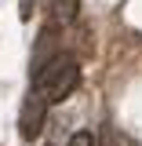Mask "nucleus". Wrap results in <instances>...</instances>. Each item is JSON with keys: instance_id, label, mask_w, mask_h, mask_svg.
<instances>
[{"instance_id": "7ed1b4c3", "label": "nucleus", "mask_w": 142, "mask_h": 146, "mask_svg": "<svg viewBox=\"0 0 142 146\" xmlns=\"http://www.w3.org/2000/svg\"><path fill=\"white\" fill-rule=\"evenodd\" d=\"M55 48H58V36H55V29L48 26L44 33L36 36V48H33V73H40V70H44V66L55 58V55H58Z\"/></svg>"}, {"instance_id": "423d86ee", "label": "nucleus", "mask_w": 142, "mask_h": 146, "mask_svg": "<svg viewBox=\"0 0 142 146\" xmlns=\"http://www.w3.org/2000/svg\"><path fill=\"white\" fill-rule=\"evenodd\" d=\"M29 15H33V0H18V18L26 22Z\"/></svg>"}, {"instance_id": "20e7f679", "label": "nucleus", "mask_w": 142, "mask_h": 146, "mask_svg": "<svg viewBox=\"0 0 142 146\" xmlns=\"http://www.w3.org/2000/svg\"><path fill=\"white\" fill-rule=\"evenodd\" d=\"M55 18L58 22H73L77 18V0H55Z\"/></svg>"}, {"instance_id": "39448f33", "label": "nucleus", "mask_w": 142, "mask_h": 146, "mask_svg": "<svg viewBox=\"0 0 142 146\" xmlns=\"http://www.w3.org/2000/svg\"><path fill=\"white\" fill-rule=\"evenodd\" d=\"M66 146H95V135H91V131H77Z\"/></svg>"}, {"instance_id": "f03ea898", "label": "nucleus", "mask_w": 142, "mask_h": 146, "mask_svg": "<svg viewBox=\"0 0 142 146\" xmlns=\"http://www.w3.org/2000/svg\"><path fill=\"white\" fill-rule=\"evenodd\" d=\"M48 121V99L33 91L29 99H26V106H22V117H18V131H22V139H36L40 135V128Z\"/></svg>"}, {"instance_id": "f257e3e1", "label": "nucleus", "mask_w": 142, "mask_h": 146, "mask_svg": "<svg viewBox=\"0 0 142 146\" xmlns=\"http://www.w3.org/2000/svg\"><path fill=\"white\" fill-rule=\"evenodd\" d=\"M33 84H36V91H40L48 102H62V99L73 95V88L80 84V66H77L73 55H55L40 73H33Z\"/></svg>"}]
</instances>
